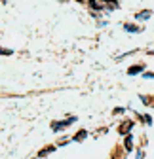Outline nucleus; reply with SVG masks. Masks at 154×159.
<instances>
[{
    "label": "nucleus",
    "mask_w": 154,
    "mask_h": 159,
    "mask_svg": "<svg viewBox=\"0 0 154 159\" xmlns=\"http://www.w3.org/2000/svg\"><path fill=\"white\" fill-rule=\"evenodd\" d=\"M76 121V117L72 116V117H67V119H63V121H51V131H63V129H67L70 123H74Z\"/></svg>",
    "instance_id": "obj_1"
},
{
    "label": "nucleus",
    "mask_w": 154,
    "mask_h": 159,
    "mask_svg": "<svg viewBox=\"0 0 154 159\" xmlns=\"http://www.w3.org/2000/svg\"><path fill=\"white\" fill-rule=\"evenodd\" d=\"M131 127H133V121H129V119H128V121H124V123L118 127V133H120V134H129Z\"/></svg>",
    "instance_id": "obj_2"
},
{
    "label": "nucleus",
    "mask_w": 154,
    "mask_h": 159,
    "mask_svg": "<svg viewBox=\"0 0 154 159\" xmlns=\"http://www.w3.org/2000/svg\"><path fill=\"white\" fill-rule=\"evenodd\" d=\"M86 136H88V131H86V129H80L78 133H76V134L72 136V140H74V142H82Z\"/></svg>",
    "instance_id": "obj_3"
},
{
    "label": "nucleus",
    "mask_w": 154,
    "mask_h": 159,
    "mask_svg": "<svg viewBox=\"0 0 154 159\" xmlns=\"http://www.w3.org/2000/svg\"><path fill=\"white\" fill-rule=\"evenodd\" d=\"M143 68H145V65H137V66H129V68H128V74H129V76H135V74L143 72Z\"/></svg>",
    "instance_id": "obj_4"
},
{
    "label": "nucleus",
    "mask_w": 154,
    "mask_h": 159,
    "mask_svg": "<svg viewBox=\"0 0 154 159\" xmlns=\"http://www.w3.org/2000/svg\"><path fill=\"white\" fill-rule=\"evenodd\" d=\"M150 15H152V11H150V10H143V11L135 13V19H141V21H145V19H148Z\"/></svg>",
    "instance_id": "obj_5"
},
{
    "label": "nucleus",
    "mask_w": 154,
    "mask_h": 159,
    "mask_svg": "<svg viewBox=\"0 0 154 159\" xmlns=\"http://www.w3.org/2000/svg\"><path fill=\"white\" fill-rule=\"evenodd\" d=\"M51 152H55V146H46L44 150L38 152V157H46V155H48V153H51Z\"/></svg>",
    "instance_id": "obj_6"
},
{
    "label": "nucleus",
    "mask_w": 154,
    "mask_h": 159,
    "mask_svg": "<svg viewBox=\"0 0 154 159\" xmlns=\"http://www.w3.org/2000/svg\"><path fill=\"white\" fill-rule=\"evenodd\" d=\"M124 144H126V150H128V152L133 150V136H131V134H126V142H124Z\"/></svg>",
    "instance_id": "obj_7"
},
{
    "label": "nucleus",
    "mask_w": 154,
    "mask_h": 159,
    "mask_svg": "<svg viewBox=\"0 0 154 159\" xmlns=\"http://www.w3.org/2000/svg\"><path fill=\"white\" fill-rule=\"evenodd\" d=\"M103 4H108V8H110V10L120 8V2H118V0H103Z\"/></svg>",
    "instance_id": "obj_8"
},
{
    "label": "nucleus",
    "mask_w": 154,
    "mask_h": 159,
    "mask_svg": "<svg viewBox=\"0 0 154 159\" xmlns=\"http://www.w3.org/2000/svg\"><path fill=\"white\" fill-rule=\"evenodd\" d=\"M88 6H89L91 10H105V6H103V4H97L95 0H88Z\"/></svg>",
    "instance_id": "obj_9"
},
{
    "label": "nucleus",
    "mask_w": 154,
    "mask_h": 159,
    "mask_svg": "<svg viewBox=\"0 0 154 159\" xmlns=\"http://www.w3.org/2000/svg\"><path fill=\"white\" fill-rule=\"evenodd\" d=\"M124 29H126L128 32H141V29H139L137 25H131V23H128V25H124Z\"/></svg>",
    "instance_id": "obj_10"
},
{
    "label": "nucleus",
    "mask_w": 154,
    "mask_h": 159,
    "mask_svg": "<svg viewBox=\"0 0 154 159\" xmlns=\"http://www.w3.org/2000/svg\"><path fill=\"white\" fill-rule=\"evenodd\" d=\"M13 51L12 49H6V48H0V55H12Z\"/></svg>",
    "instance_id": "obj_11"
},
{
    "label": "nucleus",
    "mask_w": 154,
    "mask_h": 159,
    "mask_svg": "<svg viewBox=\"0 0 154 159\" xmlns=\"http://www.w3.org/2000/svg\"><path fill=\"white\" fill-rule=\"evenodd\" d=\"M78 2H84V0H78Z\"/></svg>",
    "instance_id": "obj_12"
}]
</instances>
